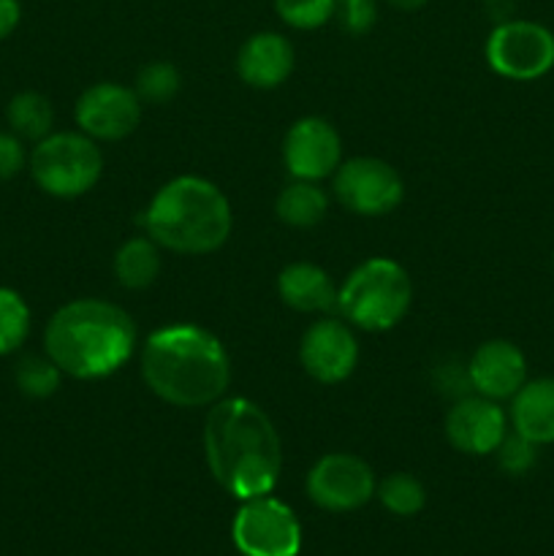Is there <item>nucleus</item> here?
Segmentation results:
<instances>
[{
    "label": "nucleus",
    "instance_id": "obj_1",
    "mask_svg": "<svg viewBox=\"0 0 554 556\" xmlns=\"http://www.w3.org/2000/svg\"><path fill=\"white\" fill-rule=\"evenodd\" d=\"M204 456L212 478L237 500L272 494L280 481L282 443L264 407L248 396L217 400L204 421Z\"/></svg>",
    "mask_w": 554,
    "mask_h": 556
},
{
    "label": "nucleus",
    "instance_id": "obj_2",
    "mask_svg": "<svg viewBox=\"0 0 554 556\" xmlns=\"http://www.w3.org/2000/svg\"><path fill=\"white\" fill-rule=\"evenodd\" d=\"M141 378L147 389L168 405L206 407L228 391L231 356L204 326L172 324L147 337Z\"/></svg>",
    "mask_w": 554,
    "mask_h": 556
},
{
    "label": "nucleus",
    "instance_id": "obj_3",
    "mask_svg": "<svg viewBox=\"0 0 554 556\" xmlns=\"http://www.w3.org/2000/svg\"><path fill=\"white\" fill-rule=\"evenodd\" d=\"M43 351L68 378H109L134 356L136 324L119 304L74 299L47 320Z\"/></svg>",
    "mask_w": 554,
    "mask_h": 556
},
{
    "label": "nucleus",
    "instance_id": "obj_4",
    "mask_svg": "<svg viewBox=\"0 0 554 556\" xmlns=\"http://www.w3.org/2000/svg\"><path fill=\"white\" fill-rule=\"evenodd\" d=\"M144 231L177 255H206L228 242L234 212L226 193L204 177H174L152 195Z\"/></svg>",
    "mask_w": 554,
    "mask_h": 556
},
{
    "label": "nucleus",
    "instance_id": "obj_5",
    "mask_svg": "<svg viewBox=\"0 0 554 556\" xmlns=\"http://www.w3.org/2000/svg\"><path fill=\"white\" fill-rule=\"evenodd\" d=\"M413 282L405 266L391 258H367L337 288V309L364 331H389L407 315Z\"/></svg>",
    "mask_w": 554,
    "mask_h": 556
},
{
    "label": "nucleus",
    "instance_id": "obj_6",
    "mask_svg": "<svg viewBox=\"0 0 554 556\" xmlns=\"http://www.w3.org/2000/svg\"><path fill=\"white\" fill-rule=\"evenodd\" d=\"M27 168L38 188L54 199H79L98 185L103 174V152L87 134L60 130L36 141Z\"/></svg>",
    "mask_w": 554,
    "mask_h": 556
},
{
    "label": "nucleus",
    "instance_id": "obj_7",
    "mask_svg": "<svg viewBox=\"0 0 554 556\" xmlns=\"http://www.w3.org/2000/svg\"><path fill=\"white\" fill-rule=\"evenodd\" d=\"M234 546L242 556H299L302 525L282 500L272 494L242 500L231 525Z\"/></svg>",
    "mask_w": 554,
    "mask_h": 556
},
{
    "label": "nucleus",
    "instance_id": "obj_8",
    "mask_svg": "<svg viewBox=\"0 0 554 556\" xmlns=\"http://www.w3.org/2000/svg\"><path fill=\"white\" fill-rule=\"evenodd\" d=\"M487 63L514 81L541 79L554 68V33L530 20H505L489 33Z\"/></svg>",
    "mask_w": 554,
    "mask_h": 556
},
{
    "label": "nucleus",
    "instance_id": "obj_9",
    "mask_svg": "<svg viewBox=\"0 0 554 556\" xmlns=\"http://www.w3.org/2000/svg\"><path fill=\"white\" fill-rule=\"evenodd\" d=\"M375 472L362 456L335 451L326 454L310 467L307 472V497L329 514H351L364 508L375 497Z\"/></svg>",
    "mask_w": 554,
    "mask_h": 556
},
{
    "label": "nucleus",
    "instance_id": "obj_10",
    "mask_svg": "<svg viewBox=\"0 0 554 556\" xmlns=\"http://www.w3.org/2000/svg\"><path fill=\"white\" fill-rule=\"evenodd\" d=\"M335 195L353 215L380 217L402 204L405 182L400 172L380 157H351L337 166Z\"/></svg>",
    "mask_w": 554,
    "mask_h": 556
},
{
    "label": "nucleus",
    "instance_id": "obj_11",
    "mask_svg": "<svg viewBox=\"0 0 554 556\" xmlns=\"http://www.w3.org/2000/svg\"><path fill=\"white\" fill-rule=\"evenodd\" d=\"M141 98L130 87L117 81H98L87 87L74 106L81 134L101 141H119L141 123Z\"/></svg>",
    "mask_w": 554,
    "mask_h": 556
},
{
    "label": "nucleus",
    "instance_id": "obj_12",
    "mask_svg": "<svg viewBox=\"0 0 554 556\" xmlns=\"http://www.w3.org/2000/svg\"><path fill=\"white\" fill-rule=\"evenodd\" d=\"M304 372L324 386L342 383L358 364V342L351 326L340 318H320L307 326L299 342Z\"/></svg>",
    "mask_w": 554,
    "mask_h": 556
},
{
    "label": "nucleus",
    "instance_id": "obj_13",
    "mask_svg": "<svg viewBox=\"0 0 554 556\" xmlns=\"http://www.w3.org/2000/svg\"><path fill=\"white\" fill-rule=\"evenodd\" d=\"M282 161L293 179L329 177L342 163V139L335 125L324 117H302L288 128L282 141Z\"/></svg>",
    "mask_w": 554,
    "mask_h": 556
},
{
    "label": "nucleus",
    "instance_id": "obj_14",
    "mask_svg": "<svg viewBox=\"0 0 554 556\" xmlns=\"http://www.w3.org/2000/svg\"><path fill=\"white\" fill-rule=\"evenodd\" d=\"M505 434H508V427H505L503 407L481 394L456 400L445 416V438L462 454H494Z\"/></svg>",
    "mask_w": 554,
    "mask_h": 556
},
{
    "label": "nucleus",
    "instance_id": "obj_15",
    "mask_svg": "<svg viewBox=\"0 0 554 556\" xmlns=\"http://www.w3.org/2000/svg\"><path fill=\"white\" fill-rule=\"evenodd\" d=\"M467 380L473 391L487 400H514L516 391L527 383L525 353L508 340H487L467 364Z\"/></svg>",
    "mask_w": 554,
    "mask_h": 556
},
{
    "label": "nucleus",
    "instance_id": "obj_16",
    "mask_svg": "<svg viewBox=\"0 0 554 556\" xmlns=\"http://www.w3.org/2000/svg\"><path fill=\"white\" fill-rule=\"evenodd\" d=\"M293 65H297L293 43L275 30H261L250 36L237 54L239 79L255 90L280 87L293 74Z\"/></svg>",
    "mask_w": 554,
    "mask_h": 556
},
{
    "label": "nucleus",
    "instance_id": "obj_17",
    "mask_svg": "<svg viewBox=\"0 0 554 556\" xmlns=\"http://www.w3.org/2000/svg\"><path fill=\"white\" fill-rule=\"evenodd\" d=\"M277 293L297 313H329L337 307V286L329 271L310 261L288 264L277 277Z\"/></svg>",
    "mask_w": 554,
    "mask_h": 556
},
{
    "label": "nucleus",
    "instance_id": "obj_18",
    "mask_svg": "<svg viewBox=\"0 0 554 556\" xmlns=\"http://www.w3.org/2000/svg\"><path fill=\"white\" fill-rule=\"evenodd\" d=\"M514 432L536 445L554 443V378L527 380L511 402Z\"/></svg>",
    "mask_w": 554,
    "mask_h": 556
},
{
    "label": "nucleus",
    "instance_id": "obj_19",
    "mask_svg": "<svg viewBox=\"0 0 554 556\" xmlns=\"http://www.w3.org/2000/svg\"><path fill=\"white\" fill-rule=\"evenodd\" d=\"M161 275V244L150 237H134L114 253V277L128 291H144Z\"/></svg>",
    "mask_w": 554,
    "mask_h": 556
},
{
    "label": "nucleus",
    "instance_id": "obj_20",
    "mask_svg": "<svg viewBox=\"0 0 554 556\" xmlns=\"http://www.w3.org/2000/svg\"><path fill=\"white\" fill-rule=\"evenodd\" d=\"M326 210H329V195L310 179H293L275 201L277 217L291 228L318 226L326 217Z\"/></svg>",
    "mask_w": 554,
    "mask_h": 556
},
{
    "label": "nucleus",
    "instance_id": "obj_21",
    "mask_svg": "<svg viewBox=\"0 0 554 556\" xmlns=\"http://www.w3.org/2000/svg\"><path fill=\"white\" fill-rule=\"evenodd\" d=\"M5 119L11 125V134L27 141H41L43 136L52 134L54 109L47 96L36 90L16 92L5 106Z\"/></svg>",
    "mask_w": 554,
    "mask_h": 556
},
{
    "label": "nucleus",
    "instance_id": "obj_22",
    "mask_svg": "<svg viewBox=\"0 0 554 556\" xmlns=\"http://www.w3.org/2000/svg\"><path fill=\"white\" fill-rule=\"evenodd\" d=\"M375 494H378L380 505L389 514L402 516V519L421 514L424 505H427V489L411 472H391V476H386L375 486Z\"/></svg>",
    "mask_w": 554,
    "mask_h": 556
},
{
    "label": "nucleus",
    "instance_id": "obj_23",
    "mask_svg": "<svg viewBox=\"0 0 554 556\" xmlns=\"http://www.w3.org/2000/svg\"><path fill=\"white\" fill-rule=\"evenodd\" d=\"M30 307L14 288L0 286V356H11L30 337Z\"/></svg>",
    "mask_w": 554,
    "mask_h": 556
},
{
    "label": "nucleus",
    "instance_id": "obj_24",
    "mask_svg": "<svg viewBox=\"0 0 554 556\" xmlns=\"http://www.w3.org/2000/svg\"><path fill=\"white\" fill-rule=\"evenodd\" d=\"M14 380L16 389L25 396H30V400H47V396H52L60 389L63 372H60V367L49 356H25L16 364Z\"/></svg>",
    "mask_w": 554,
    "mask_h": 556
},
{
    "label": "nucleus",
    "instance_id": "obj_25",
    "mask_svg": "<svg viewBox=\"0 0 554 556\" xmlns=\"http://www.w3.org/2000/svg\"><path fill=\"white\" fill-rule=\"evenodd\" d=\"M179 87H182V76H179V71L172 63H163V60L147 63L136 74V96L141 98V103L161 106V103H168L177 96Z\"/></svg>",
    "mask_w": 554,
    "mask_h": 556
},
{
    "label": "nucleus",
    "instance_id": "obj_26",
    "mask_svg": "<svg viewBox=\"0 0 554 556\" xmlns=\"http://www.w3.org/2000/svg\"><path fill=\"white\" fill-rule=\"evenodd\" d=\"M337 0H275V11L286 25L297 30H315L335 20Z\"/></svg>",
    "mask_w": 554,
    "mask_h": 556
},
{
    "label": "nucleus",
    "instance_id": "obj_27",
    "mask_svg": "<svg viewBox=\"0 0 554 556\" xmlns=\"http://www.w3.org/2000/svg\"><path fill=\"white\" fill-rule=\"evenodd\" d=\"M498 465L508 476H527L538 462V445L532 440L521 438L519 432L505 434L503 443L498 445Z\"/></svg>",
    "mask_w": 554,
    "mask_h": 556
},
{
    "label": "nucleus",
    "instance_id": "obj_28",
    "mask_svg": "<svg viewBox=\"0 0 554 556\" xmlns=\"http://www.w3.org/2000/svg\"><path fill=\"white\" fill-rule=\"evenodd\" d=\"M335 20L351 36H364L378 22V0H337Z\"/></svg>",
    "mask_w": 554,
    "mask_h": 556
},
{
    "label": "nucleus",
    "instance_id": "obj_29",
    "mask_svg": "<svg viewBox=\"0 0 554 556\" xmlns=\"http://www.w3.org/2000/svg\"><path fill=\"white\" fill-rule=\"evenodd\" d=\"M25 163H27V155L20 136L0 130V182L14 179L16 174L25 168Z\"/></svg>",
    "mask_w": 554,
    "mask_h": 556
},
{
    "label": "nucleus",
    "instance_id": "obj_30",
    "mask_svg": "<svg viewBox=\"0 0 554 556\" xmlns=\"http://www.w3.org/2000/svg\"><path fill=\"white\" fill-rule=\"evenodd\" d=\"M22 20V3L20 0H0V41L16 30Z\"/></svg>",
    "mask_w": 554,
    "mask_h": 556
},
{
    "label": "nucleus",
    "instance_id": "obj_31",
    "mask_svg": "<svg viewBox=\"0 0 554 556\" xmlns=\"http://www.w3.org/2000/svg\"><path fill=\"white\" fill-rule=\"evenodd\" d=\"M386 3L400 11H418L421 5H427V0H386Z\"/></svg>",
    "mask_w": 554,
    "mask_h": 556
},
{
    "label": "nucleus",
    "instance_id": "obj_32",
    "mask_svg": "<svg viewBox=\"0 0 554 556\" xmlns=\"http://www.w3.org/2000/svg\"><path fill=\"white\" fill-rule=\"evenodd\" d=\"M552 261H554V255H552Z\"/></svg>",
    "mask_w": 554,
    "mask_h": 556
}]
</instances>
